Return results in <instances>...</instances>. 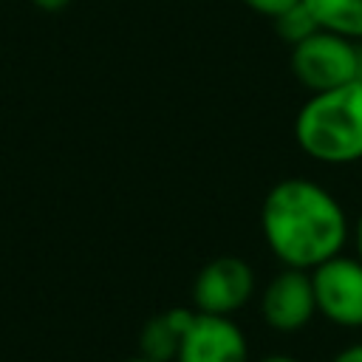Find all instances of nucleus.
I'll list each match as a JSON object with an SVG mask.
<instances>
[{"label":"nucleus","instance_id":"4","mask_svg":"<svg viewBox=\"0 0 362 362\" xmlns=\"http://www.w3.org/2000/svg\"><path fill=\"white\" fill-rule=\"evenodd\" d=\"M308 274L317 314L339 328H362V260L339 252Z\"/></svg>","mask_w":362,"mask_h":362},{"label":"nucleus","instance_id":"11","mask_svg":"<svg viewBox=\"0 0 362 362\" xmlns=\"http://www.w3.org/2000/svg\"><path fill=\"white\" fill-rule=\"evenodd\" d=\"M252 11H257V14H263V17H269V20H274V17H280L286 8H291V6H297L300 0H243Z\"/></svg>","mask_w":362,"mask_h":362},{"label":"nucleus","instance_id":"13","mask_svg":"<svg viewBox=\"0 0 362 362\" xmlns=\"http://www.w3.org/2000/svg\"><path fill=\"white\" fill-rule=\"evenodd\" d=\"M31 3H34V6L40 8V11H48V14H57V11H62V8H65V6L71 3V0H31Z\"/></svg>","mask_w":362,"mask_h":362},{"label":"nucleus","instance_id":"6","mask_svg":"<svg viewBox=\"0 0 362 362\" xmlns=\"http://www.w3.org/2000/svg\"><path fill=\"white\" fill-rule=\"evenodd\" d=\"M260 314L263 322L277 334L303 331L317 314L311 274L303 269L283 266L260 294Z\"/></svg>","mask_w":362,"mask_h":362},{"label":"nucleus","instance_id":"15","mask_svg":"<svg viewBox=\"0 0 362 362\" xmlns=\"http://www.w3.org/2000/svg\"><path fill=\"white\" fill-rule=\"evenodd\" d=\"M257 362H297V359L294 356H286V354H269V356H263Z\"/></svg>","mask_w":362,"mask_h":362},{"label":"nucleus","instance_id":"2","mask_svg":"<svg viewBox=\"0 0 362 362\" xmlns=\"http://www.w3.org/2000/svg\"><path fill=\"white\" fill-rule=\"evenodd\" d=\"M294 139L320 164L362 161V82L311 93L294 116Z\"/></svg>","mask_w":362,"mask_h":362},{"label":"nucleus","instance_id":"16","mask_svg":"<svg viewBox=\"0 0 362 362\" xmlns=\"http://www.w3.org/2000/svg\"><path fill=\"white\" fill-rule=\"evenodd\" d=\"M124 362H153V359H147V356L139 354V356H130V359H124Z\"/></svg>","mask_w":362,"mask_h":362},{"label":"nucleus","instance_id":"12","mask_svg":"<svg viewBox=\"0 0 362 362\" xmlns=\"http://www.w3.org/2000/svg\"><path fill=\"white\" fill-rule=\"evenodd\" d=\"M331 362H362V342H351V345L339 348L331 356Z\"/></svg>","mask_w":362,"mask_h":362},{"label":"nucleus","instance_id":"5","mask_svg":"<svg viewBox=\"0 0 362 362\" xmlns=\"http://www.w3.org/2000/svg\"><path fill=\"white\" fill-rule=\"evenodd\" d=\"M255 294V272L238 255H221L204 263L192 283V305L201 314L232 317Z\"/></svg>","mask_w":362,"mask_h":362},{"label":"nucleus","instance_id":"14","mask_svg":"<svg viewBox=\"0 0 362 362\" xmlns=\"http://www.w3.org/2000/svg\"><path fill=\"white\" fill-rule=\"evenodd\" d=\"M354 249H356V257L362 260V215L354 223Z\"/></svg>","mask_w":362,"mask_h":362},{"label":"nucleus","instance_id":"1","mask_svg":"<svg viewBox=\"0 0 362 362\" xmlns=\"http://www.w3.org/2000/svg\"><path fill=\"white\" fill-rule=\"evenodd\" d=\"M260 232L283 266L311 272L342 252L348 215L322 184L311 178H283L260 204Z\"/></svg>","mask_w":362,"mask_h":362},{"label":"nucleus","instance_id":"3","mask_svg":"<svg viewBox=\"0 0 362 362\" xmlns=\"http://www.w3.org/2000/svg\"><path fill=\"white\" fill-rule=\"evenodd\" d=\"M291 74L311 93L362 82V40L320 28L291 45Z\"/></svg>","mask_w":362,"mask_h":362},{"label":"nucleus","instance_id":"10","mask_svg":"<svg viewBox=\"0 0 362 362\" xmlns=\"http://www.w3.org/2000/svg\"><path fill=\"white\" fill-rule=\"evenodd\" d=\"M274 28H277V34H280L288 45H297V42H303L305 37H311L314 31H320V23H317L314 14L308 11V6L300 0L297 6H291V8H286L280 17H274Z\"/></svg>","mask_w":362,"mask_h":362},{"label":"nucleus","instance_id":"8","mask_svg":"<svg viewBox=\"0 0 362 362\" xmlns=\"http://www.w3.org/2000/svg\"><path fill=\"white\" fill-rule=\"evenodd\" d=\"M195 308H167L156 317H150L139 334V348L141 356L153 359V362H173L175 351L181 345V337L187 331V325L192 322Z\"/></svg>","mask_w":362,"mask_h":362},{"label":"nucleus","instance_id":"9","mask_svg":"<svg viewBox=\"0 0 362 362\" xmlns=\"http://www.w3.org/2000/svg\"><path fill=\"white\" fill-rule=\"evenodd\" d=\"M320 28L362 40V0H303Z\"/></svg>","mask_w":362,"mask_h":362},{"label":"nucleus","instance_id":"7","mask_svg":"<svg viewBox=\"0 0 362 362\" xmlns=\"http://www.w3.org/2000/svg\"><path fill=\"white\" fill-rule=\"evenodd\" d=\"M173 362H249V342L232 317L195 311Z\"/></svg>","mask_w":362,"mask_h":362}]
</instances>
